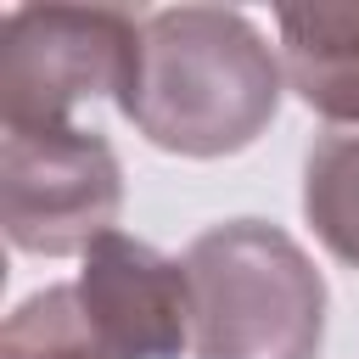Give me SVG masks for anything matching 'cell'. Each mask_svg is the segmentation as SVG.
Here are the masks:
<instances>
[{"label": "cell", "instance_id": "cell-1", "mask_svg": "<svg viewBox=\"0 0 359 359\" xmlns=\"http://www.w3.org/2000/svg\"><path fill=\"white\" fill-rule=\"evenodd\" d=\"M286 67L264 34L224 6H163L140 22V62L118 112L157 151L230 157L280 112Z\"/></svg>", "mask_w": 359, "mask_h": 359}, {"label": "cell", "instance_id": "cell-2", "mask_svg": "<svg viewBox=\"0 0 359 359\" xmlns=\"http://www.w3.org/2000/svg\"><path fill=\"white\" fill-rule=\"evenodd\" d=\"M196 359H320L325 280L314 258L264 219H224L185 252Z\"/></svg>", "mask_w": 359, "mask_h": 359}, {"label": "cell", "instance_id": "cell-3", "mask_svg": "<svg viewBox=\"0 0 359 359\" xmlns=\"http://www.w3.org/2000/svg\"><path fill=\"white\" fill-rule=\"evenodd\" d=\"M140 22L118 6H11L0 22L6 129H56L84 101H123L140 62Z\"/></svg>", "mask_w": 359, "mask_h": 359}, {"label": "cell", "instance_id": "cell-4", "mask_svg": "<svg viewBox=\"0 0 359 359\" xmlns=\"http://www.w3.org/2000/svg\"><path fill=\"white\" fill-rule=\"evenodd\" d=\"M123 163L84 123L6 129L0 140V224L17 252L67 258L118 230Z\"/></svg>", "mask_w": 359, "mask_h": 359}, {"label": "cell", "instance_id": "cell-5", "mask_svg": "<svg viewBox=\"0 0 359 359\" xmlns=\"http://www.w3.org/2000/svg\"><path fill=\"white\" fill-rule=\"evenodd\" d=\"M79 303L118 359H180L191 342V280L185 264L157 247L107 230L79 269Z\"/></svg>", "mask_w": 359, "mask_h": 359}, {"label": "cell", "instance_id": "cell-6", "mask_svg": "<svg viewBox=\"0 0 359 359\" xmlns=\"http://www.w3.org/2000/svg\"><path fill=\"white\" fill-rule=\"evenodd\" d=\"M286 84L303 107L359 129V0L348 6H280Z\"/></svg>", "mask_w": 359, "mask_h": 359}, {"label": "cell", "instance_id": "cell-7", "mask_svg": "<svg viewBox=\"0 0 359 359\" xmlns=\"http://www.w3.org/2000/svg\"><path fill=\"white\" fill-rule=\"evenodd\" d=\"M303 213L314 236L359 269V129H331L303 157Z\"/></svg>", "mask_w": 359, "mask_h": 359}, {"label": "cell", "instance_id": "cell-8", "mask_svg": "<svg viewBox=\"0 0 359 359\" xmlns=\"http://www.w3.org/2000/svg\"><path fill=\"white\" fill-rule=\"evenodd\" d=\"M0 359H118L79 303V286H45L22 297L0 331Z\"/></svg>", "mask_w": 359, "mask_h": 359}]
</instances>
